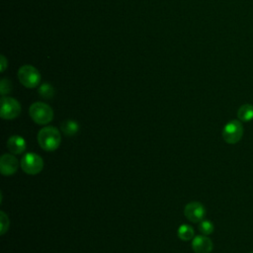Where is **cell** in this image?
<instances>
[{
    "label": "cell",
    "mask_w": 253,
    "mask_h": 253,
    "mask_svg": "<svg viewBox=\"0 0 253 253\" xmlns=\"http://www.w3.org/2000/svg\"><path fill=\"white\" fill-rule=\"evenodd\" d=\"M40 146L45 151L56 150L61 143L60 131L51 126L42 127L37 135Z\"/></svg>",
    "instance_id": "cell-1"
},
{
    "label": "cell",
    "mask_w": 253,
    "mask_h": 253,
    "mask_svg": "<svg viewBox=\"0 0 253 253\" xmlns=\"http://www.w3.org/2000/svg\"><path fill=\"white\" fill-rule=\"evenodd\" d=\"M29 114L32 120L38 125H47L53 119L52 109L42 102L32 104L29 109Z\"/></svg>",
    "instance_id": "cell-2"
},
{
    "label": "cell",
    "mask_w": 253,
    "mask_h": 253,
    "mask_svg": "<svg viewBox=\"0 0 253 253\" xmlns=\"http://www.w3.org/2000/svg\"><path fill=\"white\" fill-rule=\"evenodd\" d=\"M18 77L21 84L27 88H35L41 81V74L39 70L32 65L21 66L18 71Z\"/></svg>",
    "instance_id": "cell-3"
},
{
    "label": "cell",
    "mask_w": 253,
    "mask_h": 253,
    "mask_svg": "<svg viewBox=\"0 0 253 253\" xmlns=\"http://www.w3.org/2000/svg\"><path fill=\"white\" fill-rule=\"evenodd\" d=\"M20 164L22 170L29 175L39 174L43 168L42 158L34 152L26 153L22 157Z\"/></svg>",
    "instance_id": "cell-4"
},
{
    "label": "cell",
    "mask_w": 253,
    "mask_h": 253,
    "mask_svg": "<svg viewBox=\"0 0 253 253\" xmlns=\"http://www.w3.org/2000/svg\"><path fill=\"white\" fill-rule=\"evenodd\" d=\"M243 135V126L240 121H229L222 129V138L229 144L237 143Z\"/></svg>",
    "instance_id": "cell-5"
},
{
    "label": "cell",
    "mask_w": 253,
    "mask_h": 253,
    "mask_svg": "<svg viewBox=\"0 0 253 253\" xmlns=\"http://www.w3.org/2000/svg\"><path fill=\"white\" fill-rule=\"evenodd\" d=\"M21 113L20 103L11 97L3 96L1 98L0 116L4 120H13L17 118Z\"/></svg>",
    "instance_id": "cell-6"
},
{
    "label": "cell",
    "mask_w": 253,
    "mask_h": 253,
    "mask_svg": "<svg viewBox=\"0 0 253 253\" xmlns=\"http://www.w3.org/2000/svg\"><path fill=\"white\" fill-rule=\"evenodd\" d=\"M184 214L192 222H201L206 215V209L199 202H191L186 205Z\"/></svg>",
    "instance_id": "cell-7"
},
{
    "label": "cell",
    "mask_w": 253,
    "mask_h": 253,
    "mask_svg": "<svg viewBox=\"0 0 253 253\" xmlns=\"http://www.w3.org/2000/svg\"><path fill=\"white\" fill-rule=\"evenodd\" d=\"M19 166L17 158L13 154L5 153L0 158V172L4 176H11L16 173Z\"/></svg>",
    "instance_id": "cell-8"
},
{
    "label": "cell",
    "mask_w": 253,
    "mask_h": 253,
    "mask_svg": "<svg viewBox=\"0 0 253 253\" xmlns=\"http://www.w3.org/2000/svg\"><path fill=\"white\" fill-rule=\"evenodd\" d=\"M192 248L195 253H211L213 248L212 241L207 235L195 236L192 241Z\"/></svg>",
    "instance_id": "cell-9"
},
{
    "label": "cell",
    "mask_w": 253,
    "mask_h": 253,
    "mask_svg": "<svg viewBox=\"0 0 253 253\" xmlns=\"http://www.w3.org/2000/svg\"><path fill=\"white\" fill-rule=\"evenodd\" d=\"M7 148L13 154H21L26 150V140L21 135H12L7 140Z\"/></svg>",
    "instance_id": "cell-10"
},
{
    "label": "cell",
    "mask_w": 253,
    "mask_h": 253,
    "mask_svg": "<svg viewBox=\"0 0 253 253\" xmlns=\"http://www.w3.org/2000/svg\"><path fill=\"white\" fill-rule=\"evenodd\" d=\"M79 124L73 120H67L60 125L61 132L66 136H73L79 130Z\"/></svg>",
    "instance_id": "cell-11"
},
{
    "label": "cell",
    "mask_w": 253,
    "mask_h": 253,
    "mask_svg": "<svg viewBox=\"0 0 253 253\" xmlns=\"http://www.w3.org/2000/svg\"><path fill=\"white\" fill-rule=\"evenodd\" d=\"M237 117L241 122H249L253 120V105H242L237 111Z\"/></svg>",
    "instance_id": "cell-12"
},
{
    "label": "cell",
    "mask_w": 253,
    "mask_h": 253,
    "mask_svg": "<svg viewBox=\"0 0 253 253\" xmlns=\"http://www.w3.org/2000/svg\"><path fill=\"white\" fill-rule=\"evenodd\" d=\"M177 234H178V237L183 240V241H189L191 240L194 235H195V232H194V228L189 225V224H182L179 226L178 230H177Z\"/></svg>",
    "instance_id": "cell-13"
},
{
    "label": "cell",
    "mask_w": 253,
    "mask_h": 253,
    "mask_svg": "<svg viewBox=\"0 0 253 253\" xmlns=\"http://www.w3.org/2000/svg\"><path fill=\"white\" fill-rule=\"evenodd\" d=\"M40 96L43 99H51L54 96V88L49 83H43L38 90Z\"/></svg>",
    "instance_id": "cell-14"
},
{
    "label": "cell",
    "mask_w": 253,
    "mask_h": 253,
    "mask_svg": "<svg viewBox=\"0 0 253 253\" xmlns=\"http://www.w3.org/2000/svg\"><path fill=\"white\" fill-rule=\"evenodd\" d=\"M213 223L211 220H205L203 219L200 224H199V230L201 233H203L204 235H210L213 232Z\"/></svg>",
    "instance_id": "cell-15"
},
{
    "label": "cell",
    "mask_w": 253,
    "mask_h": 253,
    "mask_svg": "<svg viewBox=\"0 0 253 253\" xmlns=\"http://www.w3.org/2000/svg\"><path fill=\"white\" fill-rule=\"evenodd\" d=\"M12 82L7 79V78H3L0 82V92H1V95L2 96H5L6 94L10 93L11 90H12Z\"/></svg>",
    "instance_id": "cell-16"
},
{
    "label": "cell",
    "mask_w": 253,
    "mask_h": 253,
    "mask_svg": "<svg viewBox=\"0 0 253 253\" xmlns=\"http://www.w3.org/2000/svg\"><path fill=\"white\" fill-rule=\"evenodd\" d=\"M9 224H10V221H9V218L7 216V214L4 212V211H0V227H1V235L5 234V232L8 230L9 228Z\"/></svg>",
    "instance_id": "cell-17"
},
{
    "label": "cell",
    "mask_w": 253,
    "mask_h": 253,
    "mask_svg": "<svg viewBox=\"0 0 253 253\" xmlns=\"http://www.w3.org/2000/svg\"><path fill=\"white\" fill-rule=\"evenodd\" d=\"M6 58L4 57V55H1V71H4V69L6 68Z\"/></svg>",
    "instance_id": "cell-18"
},
{
    "label": "cell",
    "mask_w": 253,
    "mask_h": 253,
    "mask_svg": "<svg viewBox=\"0 0 253 253\" xmlns=\"http://www.w3.org/2000/svg\"><path fill=\"white\" fill-rule=\"evenodd\" d=\"M250 253H253V251H252V252H250Z\"/></svg>",
    "instance_id": "cell-19"
}]
</instances>
